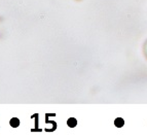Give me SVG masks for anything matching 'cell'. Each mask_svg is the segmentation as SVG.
<instances>
[{"label": "cell", "mask_w": 147, "mask_h": 137, "mask_svg": "<svg viewBox=\"0 0 147 137\" xmlns=\"http://www.w3.org/2000/svg\"><path fill=\"white\" fill-rule=\"evenodd\" d=\"M115 125L117 126V127H121V126L123 125V121L121 120V119H117V120L115 121Z\"/></svg>", "instance_id": "obj_1"}]
</instances>
